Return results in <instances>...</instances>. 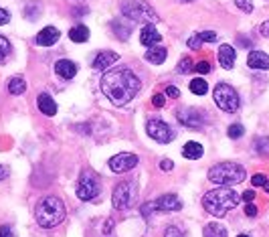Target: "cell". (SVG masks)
<instances>
[{"mask_svg":"<svg viewBox=\"0 0 269 237\" xmlns=\"http://www.w3.org/2000/svg\"><path fill=\"white\" fill-rule=\"evenodd\" d=\"M136 164H138V156H136V154H126V152L116 154V156L110 160V168H112L116 175H122V173H126V171H130V168H134Z\"/></svg>","mask_w":269,"mask_h":237,"instance_id":"8fae6325","label":"cell"},{"mask_svg":"<svg viewBox=\"0 0 269 237\" xmlns=\"http://www.w3.org/2000/svg\"><path fill=\"white\" fill-rule=\"evenodd\" d=\"M215 101H217V106H219L223 112H227V114H235V112L241 108L239 93H237L231 85H227V83H219V85L215 87Z\"/></svg>","mask_w":269,"mask_h":237,"instance_id":"8992f818","label":"cell"},{"mask_svg":"<svg viewBox=\"0 0 269 237\" xmlns=\"http://www.w3.org/2000/svg\"><path fill=\"white\" fill-rule=\"evenodd\" d=\"M10 177V168L6 166V164H0V181H4V179H8Z\"/></svg>","mask_w":269,"mask_h":237,"instance_id":"b9f144b4","label":"cell"},{"mask_svg":"<svg viewBox=\"0 0 269 237\" xmlns=\"http://www.w3.org/2000/svg\"><path fill=\"white\" fill-rule=\"evenodd\" d=\"M235 49L231 45H221L219 47V63L223 69H233L235 65Z\"/></svg>","mask_w":269,"mask_h":237,"instance_id":"e0dca14e","label":"cell"},{"mask_svg":"<svg viewBox=\"0 0 269 237\" xmlns=\"http://www.w3.org/2000/svg\"><path fill=\"white\" fill-rule=\"evenodd\" d=\"M146 132H148V136H150L152 140H156V142H160V144H168V142L174 138L172 128H170L166 122H162V120H150V122L146 124Z\"/></svg>","mask_w":269,"mask_h":237,"instance_id":"ba28073f","label":"cell"},{"mask_svg":"<svg viewBox=\"0 0 269 237\" xmlns=\"http://www.w3.org/2000/svg\"><path fill=\"white\" fill-rule=\"evenodd\" d=\"M140 41H142V45H144V47H156V45L162 41V37H160V32L156 30V26L146 24V26H142Z\"/></svg>","mask_w":269,"mask_h":237,"instance_id":"9a60e30c","label":"cell"},{"mask_svg":"<svg viewBox=\"0 0 269 237\" xmlns=\"http://www.w3.org/2000/svg\"><path fill=\"white\" fill-rule=\"evenodd\" d=\"M69 39H71L73 43H85V41L89 39V28L83 26V24H77V26H73V28L69 30Z\"/></svg>","mask_w":269,"mask_h":237,"instance_id":"603a6c76","label":"cell"},{"mask_svg":"<svg viewBox=\"0 0 269 237\" xmlns=\"http://www.w3.org/2000/svg\"><path fill=\"white\" fill-rule=\"evenodd\" d=\"M152 211H156V207H154V203H146V205L142 207V215H144V217H148V215H150Z\"/></svg>","mask_w":269,"mask_h":237,"instance_id":"ab89813d","label":"cell"},{"mask_svg":"<svg viewBox=\"0 0 269 237\" xmlns=\"http://www.w3.org/2000/svg\"><path fill=\"white\" fill-rule=\"evenodd\" d=\"M255 150L261 154V156H269V138H259L255 142Z\"/></svg>","mask_w":269,"mask_h":237,"instance_id":"f546056e","label":"cell"},{"mask_svg":"<svg viewBox=\"0 0 269 237\" xmlns=\"http://www.w3.org/2000/svg\"><path fill=\"white\" fill-rule=\"evenodd\" d=\"M227 134H229L231 140H237V138H241V136L245 134V128H243L241 124H231L229 130H227Z\"/></svg>","mask_w":269,"mask_h":237,"instance_id":"83f0119b","label":"cell"},{"mask_svg":"<svg viewBox=\"0 0 269 237\" xmlns=\"http://www.w3.org/2000/svg\"><path fill=\"white\" fill-rule=\"evenodd\" d=\"M55 73L59 77H63V79H71V77L77 75V65L73 61H69V59H59L55 63Z\"/></svg>","mask_w":269,"mask_h":237,"instance_id":"2e32d148","label":"cell"},{"mask_svg":"<svg viewBox=\"0 0 269 237\" xmlns=\"http://www.w3.org/2000/svg\"><path fill=\"white\" fill-rule=\"evenodd\" d=\"M118 59H120V55L118 53H114V51H102L95 59H93V69H97V71H106V69H110L114 63H118Z\"/></svg>","mask_w":269,"mask_h":237,"instance_id":"4fadbf2b","label":"cell"},{"mask_svg":"<svg viewBox=\"0 0 269 237\" xmlns=\"http://www.w3.org/2000/svg\"><path fill=\"white\" fill-rule=\"evenodd\" d=\"M247 65L251 69H269V55L263 51H251L247 57Z\"/></svg>","mask_w":269,"mask_h":237,"instance_id":"ac0fdd59","label":"cell"},{"mask_svg":"<svg viewBox=\"0 0 269 237\" xmlns=\"http://www.w3.org/2000/svg\"><path fill=\"white\" fill-rule=\"evenodd\" d=\"M263 189H265V191H267V193H269V181H265V185H263Z\"/></svg>","mask_w":269,"mask_h":237,"instance_id":"7dc6e473","label":"cell"},{"mask_svg":"<svg viewBox=\"0 0 269 237\" xmlns=\"http://www.w3.org/2000/svg\"><path fill=\"white\" fill-rule=\"evenodd\" d=\"M160 168H162V171H172L174 164H172V160H162V162H160Z\"/></svg>","mask_w":269,"mask_h":237,"instance_id":"ee69618b","label":"cell"},{"mask_svg":"<svg viewBox=\"0 0 269 237\" xmlns=\"http://www.w3.org/2000/svg\"><path fill=\"white\" fill-rule=\"evenodd\" d=\"M194 71L196 73H209L211 71V63L209 61H200V63L194 65Z\"/></svg>","mask_w":269,"mask_h":237,"instance_id":"d6a6232c","label":"cell"},{"mask_svg":"<svg viewBox=\"0 0 269 237\" xmlns=\"http://www.w3.org/2000/svg\"><path fill=\"white\" fill-rule=\"evenodd\" d=\"M134 201V187L130 183H120L116 189H114V195H112V203L118 211H124L132 205Z\"/></svg>","mask_w":269,"mask_h":237,"instance_id":"9c48e42d","label":"cell"},{"mask_svg":"<svg viewBox=\"0 0 269 237\" xmlns=\"http://www.w3.org/2000/svg\"><path fill=\"white\" fill-rule=\"evenodd\" d=\"M10 53H12V47H10L8 39L0 35V61H4V59L10 55Z\"/></svg>","mask_w":269,"mask_h":237,"instance_id":"f1b7e54d","label":"cell"},{"mask_svg":"<svg viewBox=\"0 0 269 237\" xmlns=\"http://www.w3.org/2000/svg\"><path fill=\"white\" fill-rule=\"evenodd\" d=\"M203 235L205 237H227V229H225V225H221V223H209V225H205Z\"/></svg>","mask_w":269,"mask_h":237,"instance_id":"cb8c5ba5","label":"cell"},{"mask_svg":"<svg viewBox=\"0 0 269 237\" xmlns=\"http://www.w3.org/2000/svg\"><path fill=\"white\" fill-rule=\"evenodd\" d=\"M259 32H261L263 37H267V39H269V20L261 22V26H259Z\"/></svg>","mask_w":269,"mask_h":237,"instance_id":"7bdbcfd3","label":"cell"},{"mask_svg":"<svg viewBox=\"0 0 269 237\" xmlns=\"http://www.w3.org/2000/svg\"><path fill=\"white\" fill-rule=\"evenodd\" d=\"M112 30L116 32V37H118L120 41H128L130 35H132V28L126 26L122 20H114V22H112Z\"/></svg>","mask_w":269,"mask_h":237,"instance_id":"d4e9b609","label":"cell"},{"mask_svg":"<svg viewBox=\"0 0 269 237\" xmlns=\"http://www.w3.org/2000/svg\"><path fill=\"white\" fill-rule=\"evenodd\" d=\"M203 154H205V148H203L198 142H188V144H184V148H182V156H184V158H190V160H198Z\"/></svg>","mask_w":269,"mask_h":237,"instance_id":"7402d4cb","label":"cell"},{"mask_svg":"<svg viewBox=\"0 0 269 237\" xmlns=\"http://www.w3.org/2000/svg\"><path fill=\"white\" fill-rule=\"evenodd\" d=\"M239 201L241 197L233 189H215L203 197V207L213 217H225L231 209L239 205Z\"/></svg>","mask_w":269,"mask_h":237,"instance_id":"7a4b0ae2","label":"cell"},{"mask_svg":"<svg viewBox=\"0 0 269 237\" xmlns=\"http://www.w3.org/2000/svg\"><path fill=\"white\" fill-rule=\"evenodd\" d=\"M247 177L245 168L237 162H219L209 171V181L223 185V187H231L237 183H243Z\"/></svg>","mask_w":269,"mask_h":237,"instance_id":"277c9868","label":"cell"},{"mask_svg":"<svg viewBox=\"0 0 269 237\" xmlns=\"http://www.w3.org/2000/svg\"><path fill=\"white\" fill-rule=\"evenodd\" d=\"M235 4L243 10V12H253V0H235Z\"/></svg>","mask_w":269,"mask_h":237,"instance_id":"1f68e13d","label":"cell"},{"mask_svg":"<svg viewBox=\"0 0 269 237\" xmlns=\"http://www.w3.org/2000/svg\"><path fill=\"white\" fill-rule=\"evenodd\" d=\"M217 39V35L213 32V30H203V32H196V35H192L190 39H188V47L190 49H200L205 43H213Z\"/></svg>","mask_w":269,"mask_h":237,"instance_id":"d6986e66","label":"cell"},{"mask_svg":"<svg viewBox=\"0 0 269 237\" xmlns=\"http://www.w3.org/2000/svg\"><path fill=\"white\" fill-rule=\"evenodd\" d=\"M265 181H267V179H265L263 175H253L251 185H253V187H263V185H265Z\"/></svg>","mask_w":269,"mask_h":237,"instance_id":"836d02e7","label":"cell"},{"mask_svg":"<svg viewBox=\"0 0 269 237\" xmlns=\"http://www.w3.org/2000/svg\"><path fill=\"white\" fill-rule=\"evenodd\" d=\"M122 14L136 22H156L158 12L146 2V0H122L120 4Z\"/></svg>","mask_w":269,"mask_h":237,"instance_id":"5b68a950","label":"cell"},{"mask_svg":"<svg viewBox=\"0 0 269 237\" xmlns=\"http://www.w3.org/2000/svg\"><path fill=\"white\" fill-rule=\"evenodd\" d=\"M166 49L164 47H160V45H156V47H150V51L146 53V59L152 63V65H160V63H164L166 61Z\"/></svg>","mask_w":269,"mask_h":237,"instance_id":"44dd1931","label":"cell"},{"mask_svg":"<svg viewBox=\"0 0 269 237\" xmlns=\"http://www.w3.org/2000/svg\"><path fill=\"white\" fill-rule=\"evenodd\" d=\"M239 237H249V235H239Z\"/></svg>","mask_w":269,"mask_h":237,"instance_id":"681fc988","label":"cell"},{"mask_svg":"<svg viewBox=\"0 0 269 237\" xmlns=\"http://www.w3.org/2000/svg\"><path fill=\"white\" fill-rule=\"evenodd\" d=\"M59 37H61L59 28L47 26V28H43V30L37 35V45H41V47H51V45H55V43L59 41Z\"/></svg>","mask_w":269,"mask_h":237,"instance_id":"5bb4252c","label":"cell"},{"mask_svg":"<svg viewBox=\"0 0 269 237\" xmlns=\"http://www.w3.org/2000/svg\"><path fill=\"white\" fill-rule=\"evenodd\" d=\"M190 91L196 93V95H205V93L209 91V83H207L203 77H196V79L190 81Z\"/></svg>","mask_w":269,"mask_h":237,"instance_id":"4316f807","label":"cell"},{"mask_svg":"<svg viewBox=\"0 0 269 237\" xmlns=\"http://www.w3.org/2000/svg\"><path fill=\"white\" fill-rule=\"evenodd\" d=\"M176 118L186 128H200L205 124V114L198 112L196 108H182V110L176 112Z\"/></svg>","mask_w":269,"mask_h":237,"instance_id":"30bf717a","label":"cell"},{"mask_svg":"<svg viewBox=\"0 0 269 237\" xmlns=\"http://www.w3.org/2000/svg\"><path fill=\"white\" fill-rule=\"evenodd\" d=\"M140 79L136 77L130 69H114V71H108L104 77H102V91L106 93V97L122 108L126 106L128 101H132L136 97V93L140 91Z\"/></svg>","mask_w":269,"mask_h":237,"instance_id":"6da1fadb","label":"cell"},{"mask_svg":"<svg viewBox=\"0 0 269 237\" xmlns=\"http://www.w3.org/2000/svg\"><path fill=\"white\" fill-rule=\"evenodd\" d=\"M154 207H156V211H180L182 203L176 195H162L154 201Z\"/></svg>","mask_w":269,"mask_h":237,"instance_id":"7c38bea8","label":"cell"},{"mask_svg":"<svg viewBox=\"0 0 269 237\" xmlns=\"http://www.w3.org/2000/svg\"><path fill=\"white\" fill-rule=\"evenodd\" d=\"M65 205H63V201L61 199H57V197H47V199H43L39 205H37V209H35V217H37V223L41 225V227H45V229H53V227H57L59 223H63L65 221Z\"/></svg>","mask_w":269,"mask_h":237,"instance_id":"3957f363","label":"cell"},{"mask_svg":"<svg viewBox=\"0 0 269 237\" xmlns=\"http://www.w3.org/2000/svg\"><path fill=\"white\" fill-rule=\"evenodd\" d=\"M166 95H168V97H178V95H180V89L174 87V85H168V87H166Z\"/></svg>","mask_w":269,"mask_h":237,"instance_id":"8d00e7d4","label":"cell"},{"mask_svg":"<svg viewBox=\"0 0 269 237\" xmlns=\"http://www.w3.org/2000/svg\"><path fill=\"white\" fill-rule=\"evenodd\" d=\"M164 237H184V235H182V231H180L178 227H168Z\"/></svg>","mask_w":269,"mask_h":237,"instance_id":"e575fe53","label":"cell"},{"mask_svg":"<svg viewBox=\"0 0 269 237\" xmlns=\"http://www.w3.org/2000/svg\"><path fill=\"white\" fill-rule=\"evenodd\" d=\"M245 215H247V217H255V215H257V207L251 205V203H247V205H245Z\"/></svg>","mask_w":269,"mask_h":237,"instance_id":"74e56055","label":"cell"},{"mask_svg":"<svg viewBox=\"0 0 269 237\" xmlns=\"http://www.w3.org/2000/svg\"><path fill=\"white\" fill-rule=\"evenodd\" d=\"M99 193H102V179L91 171L81 173V177L77 181V197L81 201H91Z\"/></svg>","mask_w":269,"mask_h":237,"instance_id":"52a82bcc","label":"cell"},{"mask_svg":"<svg viewBox=\"0 0 269 237\" xmlns=\"http://www.w3.org/2000/svg\"><path fill=\"white\" fill-rule=\"evenodd\" d=\"M164 101H166V97H164L162 93H156V95L152 97V104H154L156 108H162V106H164Z\"/></svg>","mask_w":269,"mask_h":237,"instance_id":"d590c367","label":"cell"},{"mask_svg":"<svg viewBox=\"0 0 269 237\" xmlns=\"http://www.w3.org/2000/svg\"><path fill=\"white\" fill-rule=\"evenodd\" d=\"M8 20H10V12H8L6 8H0V26L6 24Z\"/></svg>","mask_w":269,"mask_h":237,"instance_id":"f35d334b","label":"cell"},{"mask_svg":"<svg viewBox=\"0 0 269 237\" xmlns=\"http://www.w3.org/2000/svg\"><path fill=\"white\" fill-rule=\"evenodd\" d=\"M176 71H178V73H182V75H188V73L192 71V59H186V57H184V59L178 63Z\"/></svg>","mask_w":269,"mask_h":237,"instance_id":"4dcf8cb0","label":"cell"},{"mask_svg":"<svg viewBox=\"0 0 269 237\" xmlns=\"http://www.w3.org/2000/svg\"><path fill=\"white\" fill-rule=\"evenodd\" d=\"M8 91H10L12 95H22V93L26 91V83H24V79H20V77H12V79L8 81Z\"/></svg>","mask_w":269,"mask_h":237,"instance_id":"484cf974","label":"cell"},{"mask_svg":"<svg viewBox=\"0 0 269 237\" xmlns=\"http://www.w3.org/2000/svg\"><path fill=\"white\" fill-rule=\"evenodd\" d=\"M0 237H14V231L8 225H2L0 227Z\"/></svg>","mask_w":269,"mask_h":237,"instance_id":"60d3db41","label":"cell"},{"mask_svg":"<svg viewBox=\"0 0 269 237\" xmlns=\"http://www.w3.org/2000/svg\"><path fill=\"white\" fill-rule=\"evenodd\" d=\"M184 2H192V0H184Z\"/></svg>","mask_w":269,"mask_h":237,"instance_id":"c3c4849f","label":"cell"},{"mask_svg":"<svg viewBox=\"0 0 269 237\" xmlns=\"http://www.w3.org/2000/svg\"><path fill=\"white\" fill-rule=\"evenodd\" d=\"M37 104H39L41 114H45V116H55L57 114V104L53 101V97L49 93H41L39 99H37Z\"/></svg>","mask_w":269,"mask_h":237,"instance_id":"ffe728a7","label":"cell"},{"mask_svg":"<svg viewBox=\"0 0 269 237\" xmlns=\"http://www.w3.org/2000/svg\"><path fill=\"white\" fill-rule=\"evenodd\" d=\"M243 199H245L247 203H251V201L255 199V191H245V193H243Z\"/></svg>","mask_w":269,"mask_h":237,"instance_id":"f6af8a7d","label":"cell"},{"mask_svg":"<svg viewBox=\"0 0 269 237\" xmlns=\"http://www.w3.org/2000/svg\"><path fill=\"white\" fill-rule=\"evenodd\" d=\"M239 41H241V43H239L241 47H251V41H249V39H239Z\"/></svg>","mask_w":269,"mask_h":237,"instance_id":"bcb514c9","label":"cell"}]
</instances>
